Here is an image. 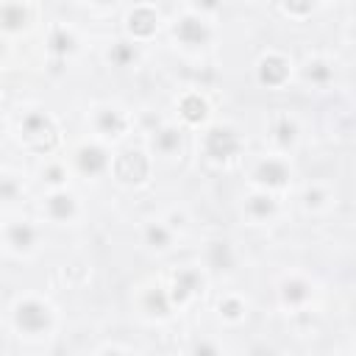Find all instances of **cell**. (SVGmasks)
Returning a JSON list of instances; mask_svg holds the SVG:
<instances>
[{"label": "cell", "mask_w": 356, "mask_h": 356, "mask_svg": "<svg viewBox=\"0 0 356 356\" xmlns=\"http://www.w3.org/2000/svg\"><path fill=\"white\" fill-rule=\"evenodd\" d=\"M14 320H17V325H19L22 331L39 334V331H47V325H50V309H47L42 300L25 298V300H19V306H17Z\"/></svg>", "instance_id": "obj_1"}, {"label": "cell", "mask_w": 356, "mask_h": 356, "mask_svg": "<svg viewBox=\"0 0 356 356\" xmlns=\"http://www.w3.org/2000/svg\"><path fill=\"white\" fill-rule=\"evenodd\" d=\"M203 147H206L209 159H228V156H234L239 150V136L228 125H214V128L206 131Z\"/></svg>", "instance_id": "obj_2"}, {"label": "cell", "mask_w": 356, "mask_h": 356, "mask_svg": "<svg viewBox=\"0 0 356 356\" xmlns=\"http://www.w3.org/2000/svg\"><path fill=\"white\" fill-rule=\"evenodd\" d=\"M75 164H78V170H81L83 175H100V172L108 170L111 159H108V153H106L103 145H97V142H83V145L75 150Z\"/></svg>", "instance_id": "obj_3"}, {"label": "cell", "mask_w": 356, "mask_h": 356, "mask_svg": "<svg viewBox=\"0 0 356 356\" xmlns=\"http://www.w3.org/2000/svg\"><path fill=\"white\" fill-rule=\"evenodd\" d=\"M172 33L186 47H203L209 42V25L203 17H184L181 22H175Z\"/></svg>", "instance_id": "obj_4"}, {"label": "cell", "mask_w": 356, "mask_h": 356, "mask_svg": "<svg viewBox=\"0 0 356 356\" xmlns=\"http://www.w3.org/2000/svg\"><path fill=\"white\" fill-rule=\"evenodd\" d=\"M286 178H289V167L284 159H261L259 167L253 170V181L261 186H270V189L284 186Z\"/></svg>", "instance_id": "obj_5"}, {"label": "cell", "mask_w": 356, "mask_h": 356, "mask_svg": "<svg viewBox=\"0 0 356 356\" xmlns=\"http://www.w3.org/2000/svg\"><path fill=\"white\" fill-rule=\"evenodd\" d=\"M289 78V61L281 53H267L259 61V81L264 86H281Z\"/></svg>", "instance_id": "obj_6"}, {"label": "cell", "mask_w": 356, "mask_h": 356, "mask_svg": "<svg viewBox=\"0 0 356 356\" xmlns=\"http://www.w3.org/2000/svg\"><path fill=\"white\" fill-rule=\"evenodd\" d=\"M156 25H159V14H156L150 6H136V8H131V14H128V33H131L134 39L150 36V33L156 31Z\"/></svg>", "instance_id": "obj_7"}, {"label": "cell", "mask_w": 356, "mask_h": 356, "mask_svg": "<svg viewBox=\"0 0 356 356\" xmlns=\"http://www.w3.org/2000/svg\"><path fill=\"white\" fill-rule=\"evenodd\" d=\"M47 217L56 222H67L75 217V197L70 192H53L47 197Z\"/></svg>", "instance_id": "obj_8"}, {"label": "cell", "mask_w": 356, "mask_h": 356, "mask_svg": "<svg viewBox=\"0 0 356 356\" xmlns=\"http://www.w3.org/2000/svg\"><path fill=\"white\" fill-rule=\"evenodd\" d=\"M22 136H25L28 142L44 139V142L50 145V142H53V125H50V120H47L44 114H28V117L22 120Z\"/></svg>", "instance_id": "obj_9"}, {"label": "cell", "mask_w": 356, "mask_h": 356, "mask_svg": "<svg viewBox=\"0 0 356 356\" xmlns=\"http://www.w3.org/2000/svg\"><path fill=\"white\" fill-rule=\"evenodd\" d=\"M95 128L103 136H120L125 131V117L117 108H97L95 114Z\"/></svg>", "instance_id": "obj_10"}, {"label": "cell", "mask_w": 356, "mask_h": 356, "mask_svg": "<svg viewBox=\"0 0 356 356\" xmlns=\"http://www.w3.org/2000/svg\"><path fill=\"white\" fill-rule=\"evenodd\" d=\"M197 286H200V275L195 270H178L172 278V300L184 303L192 292H197Z\"/></svg>", "instance_id": "obj_11"}, {"label": "cell", "mask_w": 356, "mask_h": 356, "mask_svg": "<svg viewBox=\"0 0 356 356\" xmlns=\"http://www.w3.org/2000/svg\"><path fill=\"white\" fill-rule=\"evenodd\" d=\"M312 298V286L306 284V281H300V278H286L284 284H281V300L286 303V306H300V303H306Z\"/></svg>", "instance_id": "obj_12"}, {"label": "cell", "mask_w": 356, "mask_h": 356, "mask_svg": "<svg viewBox=\"0 0 356 356\" xmlns=\"http://www.w3.org/2000/svg\"><path fill=\"white\" fill-rule=\"evenodd\" d=\"M206 114H209V106H206V100L197 95V92H189V95H184L181 97V117L186 120V122H200V120H206Z\"/></svg>", "instance_id": "obj_13"}, {"label": "cell", "mask_w": 356, "mask_h": 356, "mask_svg": "<svg viewBox=\"0 0 356 356\" xmlns=\"http://www.w3.org/2000/svg\"><path fill=\"white\" fill-rule=\"evenodd\" d=\"M153 147H156L159 153H164V156H172V153L181 147V131L172 128V125H164L161 131H156Z\"/></svg>", "instance_id": "obj_14"}, {"label": "cell", "mask_w": 356, "mask_h": 356, "mask_svg": "<svg viewBox=\"0 0 356 356\" xmlns=\"http://www.w3.org/2000/svg\"><path fill=\"white\" fill-rule=\"evenodd\" d=\"M6 242L14 248V250H28L33 242H36V231L31 225H8L6 231Z\"/></svg>", "instance_id": "obj_15"}, {"label": "cell", "mask_w": 356, "mask_h": 356, "mask_svg": "<svg viewBox=\"0 0 356 356\" xmlns=\"http://www.w3.org/2000/svg\"><path fill=\"white\" fill-rule=\"evenodd\" d=\"M273 211H275V200L267 192H259V195H250L248 197V214L253 220H267Z\"/></svg>", "instance_id": "obj_16"}, {"label": "cell", "mask_w": 356, "mask_h": 356, "mask_svg": "<svg viewBox=\"0 0 356 356\" xmlns=\"http://www.w3.org/2000/svg\"><path fill=\"white\" fill-rule=\"evenodd\" d=\"M108 61L114 67H128L136 61V44L134 42H114L108 47Z\"/></svg>", "instance_id": "obj_17"}, {"label": "cell", "mask_w": 356, "mask_h": 356, "mask_svg": "<svg viewBox=\"0 0 356 356\" xmlns=\"http://www.w3.org/2000/svg\"><path fill=\"white\" fill-rule=\"evenodd\" d=\"M303 75H306V81H314L317 86H325V83L334 78V70H331V64L314 58V61H309V64L303 67Z\"/></svg>", "instance_id": "obj_18"}, {"label": "cell", "mask_w": 356, "mask_h": 356, "mask_svg": "<svg viewBox=\"0 0 356 356\" xmlns=\"http://www.w3.org/2000/svg\"><path fill=\"white\" fill-rule=\"evenodd\" d=\"M145 239H147V245L150 248H167L170 245V239H172V228H167V225H161V222H150L147 228H145Z\"/></svg>", "instance_id": "obj_19"}, {"label": "cell", "mask_w": 356, "mask_h": 356, "mask_svg": "<svg viewBox=\"0 0 356 356\" xmlns=\"http://www.w3.org/2000/svg\"><path fill=\"white\" fill-rule=\"evenodd\" d=\"M273 131H275V142H278V145H284V147H286V145H292V142H295V134H298L295 122H292V120H286V117H281V120L275 122V128H273Z\"/></svg>", "instance_id": "obj_20"}, {"label": "cell", "mask_w": 356, "mask_h": 356, "mask_svg": "<svg viewBox=\"0 0 356 356\" xmlns=\"http://www.w3.org/2000/svg\"><path fill=\"white\" fill-rule=\"evenodd\" d=\"M209 250L214 253V256H211V264H214V267H220V270H228V267L234 264L228 242H211V248H209Z\"/></svg>", "instance_id": "obj_21"}, {"label": "cell", "mask_w": 356, "mask_h": 356, "mask_svg": "<svg viewBox=\"0 0 356 356\" xmlns=\"http://www.w3.org/2000/svg\"><path fill=\"white\" fill-rule=\"evenodd\" d=\"M50 47H53L56 53H70V50L75 47V39H72V33H70V31L56 28V31H53V36H50Z\"/></svg>", "instance_id": "obj_22"}, {"label": "cell", "mask_w": 356, "mask_h": 356, "mask_svg": "<svg viewBox=\"0 0 356 356\" xmlns=\"http://www.w3.org/2000/svg\"><path fill=\"white\" fill-rule=\"evenodd\" d=\"M220 314L228 317V320H239L245 314V306H242V300H236V298L228 295V298L220 300Z\"/></svg>", "instance_id": "obj_23"}, {"label": "cell", "mask_w": 356, "mask_h": 356, "mask_svg": "<svg viewBox=\"0 0 356 356\" xmlns=\"http://www.w3.org/2000/svg\"><path fill=\"white\" fill-rule=\"evenodd\" d=\"M42 178H44L47 184H56V186H58V184L67 181V170H64L61 164H47V167L42 170Z\"/></svg>", "instance_id": "obj_24"}, {"label": "cell", "mask_w": 356, "mask_h": 356, "mask_svg": "<svg viewBox=\"0 0 356 356\" xmlns=\"http://www.w3.org/2000/svg\"><path fill=\"white\" fill-rule=\"evenodd\" d=\"M195 356H220V348L211 339H200L195 342Z\"/></svg>", "instance_id": "obj_25"}, {"label": "cell", "mask_w": 356, "mask_h": 356, "mask_svg": "<svg viewBox=\"0 0 356 356\" xmlns=\"http://www.w3.org/2000/svg\"><path fill=\"white\" fill-rule=\"evenodd\" d=\"M103 356H122V353H120V350H106Z\"/></svg>", "instance_id": "obj_26"}]
</instances>
